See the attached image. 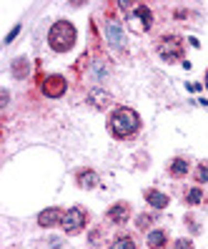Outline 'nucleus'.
I'll return each instance as SVG.
<instances>
[{"mask_svg":"<svg viewBox=\"0 0 208 249\" xmlns=\"http://www.w3.org/2000/svg\"><path fill=\"white\" fill-rule=\"evenodd\" d=\"M78 184H80L83 189H93V186L98 184V174H96L93 169L80 171V174H78Z\"/></svg>","mask_w":208,"mask_h":249,"instance_id":"nucleus-11","label":"nucleus"},{"mask_svg":"<svg viewBox=\"0 0 208 249\" xmlns=\"http://www.w3.org/2000/svg\"><path fill=\"white\" fill-rule=\"evenodd\" d=\"M108 131H111V136L113 139H133L141 131V116L133 111V108H115L111 113V119H108Z\"/></svg>","mask_w":208,"mask_h":249,"instance_id":"nucleus-1","label":"nucleus"},{"mask_svg":"<svg viewBox=\"0 0 208 249\" xmlns=\"http://www.w3.org/2000/svg\"><path fill=\"white\" fill-rule=\"evenodd\" d=\"M186 201H188V204H201V201H203V189H191L188 196H186Z\"/></svg>","mask_w":208,"mask_h":249,"instance_id":"nucleus-16","label":"nucleus"},{"mask_svg":"<svg viewBox=\"0 0 208 249\" xmlns=\"http://www.w3.org/2000/svg\"><path fill=\"white\" fill-rule=\"evenodd\" d=\"M148 247L151 249H160L163 244H166V231L163 229H153V231H148Z\"/></svg>","mask_w":208,"mask_h":249,"instance_id":"nucleus-12","label":"nucleus"},{"mask_svg":"<svg viewBox=\"0 0 208 249\" xmlns=\"http://www.w3.org/2000/svg\"><path fill=\"white\" fill-rule=\"evenodd\" d=\"M88 101H91L93 106H106L108 104V93H103L100 89H93L91 93H88Z\"/></svg>","mask_w":208,"mask_h":249,"instance_id":"nucleus-14","label":"nucleus"},{"mask_svg":"<svg viewBox=\"0 0 208 249\" xmlns=\"http://www.w3.org/2000/svg\"><path fill=\"white\" fill-rule=\"evenodd\" d=\"M40 89H43V93H46V96L58 98V96L65 93V78H61V76H46V78H43V83H40Z\"/></svg>","mask_w":208,"mask_h":249,"instance_id":"nucleus-6","label":"nucleus"},{"mask_svg":"<svg viewBox=\"0 0 208 249\" xmlns=\"http://www.w3.org/2000/svg\"><path fill=\"white\" fill-rule=\"evenodd\" d=\"M176 249H193V244H191L188 239H178V242H176Z\"/></svg>","mask_w":208,"mask_h":249,"instance_id":"nucleus-18","label":"nucleus"},{"mask_svg":"<svg viewBox=\"0 0 208 249\" xmlns=\"http://www.w3.org/2000/svg\"><path fill=\"white\" fill-rule=\"evenodd\" d=\"M85 224H88V214H85L80 207L68 209L65 216H63V222H61V227H63L65 234H78V231L85 229Z\"/></svg>","mask_w":208,"mask_h":249,"instance_id":"nucleus-5","label":"nucleus"},{"mask_svg":"<svg viewBox=\"0 0 208 249\" xmlns=\"http://www.w3.org/2000/svg\"><path fill=\"white\" fill-rule=\"evenodd\" d=\"M63 216H65V214L58 209V207H50V209H46V212H40L38 224H40V227H53V224H61Z\"/></svg>","mask_w":208,"mask_h":249,"instance_id":"nucleus-9","label":"nucleus"},{"mask_svg":"<svg viewBox=\"0 0 208 249\" xmlns=\"http://www.w3.org/2000/svg\"><path fill=\"white\" fill-rule=\"evenodd\" d=\"M206 89H208V73H206Z\"/></svg>","mask_w":208,"mask_h":249,"instance_id":"nucleus-19","label":"nucleus"},{"mask_svg":"<svg viewBox=\"0 0 208 249\" xmlns=\"http://www.w3.org/2000/svg\"><path fill=\"white\" fill-rule=\"evenodd\" d=\"M76 38H78V33H76V28H73V23H68V20L53 23L50 33H48V43L55 53H68L76 46Z\"/></svg>","mask_w":208,"mask_h":249,"instance_id":"nucleus-2","label":"nucleus"},{"mask_svg":"<svg viewBox=\"0 0 208 249\" xmlns=\"http://www.w3.org/2000/svg\"><path fill=\"white\" fill-rule=\"evenodd\" d=\"M113 249H136V242H133L130 237H118L113 242Z\"/></svg>","mask_w":208,"mask_h":249,"instance_id":"nucleus-15","label":"nucleus"},{"mask_svg":"<svg viewBox=\"0 0 208 249\" xmlns=\"http://www.w3.org/2000/svg\"><path fill=\"white\" fill-rule=\"evenodd\" d=\"M126 23H128L130 31H136V33H145L148 28H151V23H153L151 8H148V5H136V8H133V10L128 13Z\"/></svg>","mask_w":208,"mask_h":249,"instance_id":"nucleus-4","label":"nucleus"},{"mask_svg":"<svg viewBox=\"0 0 208 249\" xmlns=\"http://www.w3.org/2000/svg\"><path fill=\"white\" fill-rule=\"evenodd\" d=\"M106 36H108V40H111V46L115 48V51H126V36H123V28L118 25V23H113V20H108L106 23Z\"/></svg>","mask_w":208,"mask_h":249,"instance_id":"nucleus-7","label":"nucleus"},{"mask_svg":"<svg viewBox=\"0 0 208 249\" xmlns=\"http://www.w3.org/2000/svg\"><path fill=\"white\" fill-rule=\"evenodd\" d=\"M128 216H130V207L126 201H118V204H113V207L108 209V219L115 222V224H126Z\"/></svg>","mask_w":208,"mask_h":249,"instance_id":"nucleus-8","label":"nucleus"},{"mask_svg":"<svg viewBox=\"0 0 208 249\" xmlns=\"http://www.w3.org/2000/svg\"><path fill=\"white\" fill-rule=\"evenodd\" d=\"M168 171H171V177H176V179L178 177H186V174H188V161L186 159H173Z\"/></svg>","mask_w":208,"mask_h":249,"instance_id":"nucleus-13","label":"nucleus"},{"mask_svg":"<svg viewBox=\"0 0 208 249\" xmlns=\"http://www.w3.org/2000/svg\"><path fill=\"white\" fill-rule=\"evenodd\" d=\"M145 201L151 204L153 209H166V207H168V196L160 194V192H156V189H148V192H145Z\"/></svg>","mask_w":208,"mask_h":249,"instance_id":"nucleus-10","label":"nucleus"},{"mask_svg":"<svg viewBox=\"0 0 208 249\" xmlns=\"http://www.w3.org/2000/svg\"><path fill=\"white\" fill-rule=\"evenodd\" d=\"M196 179H198L201 184H208V166H206V164H201V166H198V171H196Z\"/></svg>","mask_w":208,"mask_h":249,"instance_id":"nucleus-17","label":"nucleus"},{"mask_svg":"<svg viewBox=\"0 0 208 249\" xmlns=\"http://www.w3.org/2000/svg\"><path fill=\"white\" fill-rule=\"evenodd\" d=\"M156 51H158V55L166 63H176V61H181V58H183V40L178 36H163L158 40Z\"/></svg>","mask_w":208,"mask_h":249,"instance_id":"nucleus-3","label":"nucleus"}]
</instances>
